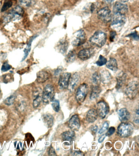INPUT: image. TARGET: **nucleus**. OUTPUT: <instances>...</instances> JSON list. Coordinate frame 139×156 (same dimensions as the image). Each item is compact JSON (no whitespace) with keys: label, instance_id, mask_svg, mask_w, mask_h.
<instances>
[{"label":"nucleus","instance_id":"1","mask_svg":"<svg viewBox=\"0 0 139 156\" xmlns=\"http://www.w3.org/2000/svg\"><path fill=\"white\" fill-rule=\"evenodd\" d=\"M24 13V9L21 7L19 6H16L11 10L4 17L3 23L7 24L12 20L20 19Z\"/></svg>","mask_w":139,"mask_h":156},{"label":"nucleus","instance_id":"2","mask_svg":"<svg viewBox=\"0 0 139 156\" xmlns=\"http://www.w3.org/2000/svg\"><path fill=\"white\" fill-rule=\"evenodd\" d=\"M107 36L104 32L101 30L96 32L90 38V41L92 44L98 47H101L105 44Z\"/></svg>","mask_w":139,"mask_h":156},{"label":"nucleus","instance_id":"3","mask_svg":"<svg viewBox=\"0 0 139 156\" xmlns=\"http://www.w3.org/2000/svg\"><path fill=\"white\" fill-rule=\"evenodd\" d=\"M134 130V126L129 122L122 123L118 126L117 133L121 137H126L132 134Z\"/></svg>","mask_w":139,"mask_h":156},{"label":"nucleus","instance_id":"4","mask_svg":"<svg viewBox=\"0 0 139 156\" xmlns=\"http://www.w3.org/2000/svg\"><path fill=\"white\" fill-rule=\"evenodd\" d=\"M112 22L111 27L113 29L117 30H120L125 24L126 21V17L125 15L113 13L112 17Z\"/></svg>","mask_w":139,"mask_h":156},{"label":"nucleus","instance_id":"5","mask_svg":"<svg viewBox=\"0 0 139 156\" xmlns=\"http://www.w3.org/2000/svg\"><path fill=\"white\" fill-rule=\"evenodd\" d=\"M55 95L54 89L50 84H47L42 91V100L44 103L47 104L53 101Z\"/></svg>","mask_w":139,"mask_h":156},{"label":"nucleus","instance_id":"6","mask_svg":"<svg viewBox=\"0 0 139 156\" xmlns=\"http://www.w3.org/2000/svg\"><path fill=\"white\" fill-rule=\"evenodd\" d=\"M88 91L89 87L87 84L83 83L79 86L75 94V98L78 103L81 104L84 102L87 96Z\"/></svg>","mask_w":139,"mask_h":156},{"label":"nucleus","instance_id":"7","mask_svg":"<svg viewBox=\"0 0 139 156\" xmlns=\"http://www.w3.org/2000/svg\"><path fill=\"white\" fill-rule=\"evenodd\" d=\"M138 83L135 81L132 82L127 85L125 89L126 96L130 99H134L136 97L138 91Z\"/></svg>","mask_w":139,"mask_h":156},{"label":"nucleus","instance_id":"8","mask_svg":"<svg viewBox=\"0 0 139 156\" xmlns=\"http://www.w3.org/2000/svg\"><path fill=\"white\" fill-rule=\"evenodd\" d=\"M86 40V34L82 29L78 30L74 35L72 44L74 46H79L83 44Z\"/></svg>","mask_w":139,"mask_h":156},{"label":"nucleus","instance_id":"9","mask_svg":"<svg viewBox=\"0 0 139 156\" xmlns=\"http://www.w3.org/2000/svg\"><path fill=\"white\" fill-rule=\"evenodd\" d=\"M99 19L104 23H108L111 20L112 18V12L108 7H103L97 12Z\"/></svg>","mask_w":139,"mask_h":156},{"label":"nucleus","instance_id":"10","mask_svg":"<svg viewBox=\"0 0 139 156\" xmlns=\"http://www.w3.org/2000/svg\"><path fill=\"white\" fill-rule=\"evenodd\" d=\"M97 112L98 115L102 119L105 118L109 112V107L107 102L104 101H101L97 102Z\"/></svg>","mask_w":139,"mask_h":156},{"label":"nucleus","instance_id":"11","mask_svg":"<svg viewBox=\"0 0 139 156\" xmlns=\"http://www.w3.org/2000/svg\"><path fill=\"white\" fill-rule=\"evenodd\" d=\"M71 74L69 73H63L60 76L58 80V85L61 89H66L68 88Z\"/></svg>","mask_w":139,"mask_h":156},{"label":"nucleus","instance_id":"12","mask_svg":"<svg viewBox=\"0 0 139 156\" xmlns=\"http://www.w3.org/2000/svg\"><path fill=\"white\" fill-rule=\"evenodd\" d=\"M128 12V7L126 5L119 2L115 3L113 7V13L125 15Z\"/></svg>","mask_w":139,"mask_h":156},{"label":"nucleus","instance_id":"13","mask_svg":"<svg viewBox=\"0 0 139 156\" xmlns=\"http://www.w3.org/2000/svg\"><path fill=\"white\" fill-rule=\"evenodd\" d=\"M69 126L74 131H78L79 130L80 127V121L78 115H74L69 119Z\"/></svg>","mask_w":139,"mask_h":156},{"label":"nucleus","instance_id":"14","mask_svg":"<svg viewBox=\"0 0 139 156\" xmlns=\"http://www.w3.org/2000/svg\"><path fill=\"white\" fill-rule=\"evenodd\" d=\"M80 76L78 73H75L71 77L68 88L69 91H73L75 90L80 80Z\"/></svg>","mask_w":139,"mask_h":156},{"label":"nucleus","instance_id":"15","mask_svg":"<svg viewBox=\"0 0 139 156\" xmlns=\"http://www.w3.org/2000/svg\"><path fill=\"white\" fill-rule=\"evenodd\" d=\"M94 52L93 48H85L79 51L78 56L79 58L82 60L88 59L92 56Z\"/></svg>","mask_w":139,"mask_h":156},{"label":"nucleus","instance_id":"16","mask_svg":"<svg viewBox=\"0 0 139 156\" xmlns=\"http://www.w3.org/2000/svg\"><path fill=\"white\" fill-rule=\"evenodd\" d=\"M42 92L41 89H38L35 91L34 93V100L33 106L35 108H37L41 104L42 100Z\"/></svg>","mask_w":139,"mask_h":156},{"label":"nucleus","instance_id":"17","mask_svg":"<svg viewBox=\"0 0 139 156\" xmlns=\"http://www.w3.org/2000/svg\"><path fill=\"white\" fill-rule=\"evenodd\" d=\"M118 115L119 120L123 122H126L130 119V113L126 108H123L119 109Z\"/></svg>","mask_w":139,"mask_h":156},{"label":"nucleus","instance_id":"18","mask_svg":"<svg viewBox=\"0 0 139 156\" xmlns=\"http://www.w3.org/2000/svg\"><path fill=\"white\" fill-rule=\"evenodd\" d=\"M98 117L97 111L94 108L90 109L86 113V119L89 123H93L96 121Z\"/></svg>","mask_w":139,"mask_h":156},{"label":"nucleus","instance_id":"19","mask_svg":"<svg viewBox=\"0 0 139 156\" xmlns=\"http://www.w3.org/2000/svg\"><path fill=\"white\" fill-rule=\"evenodd\" d=\"M62 137L63 141L69 143L74 140L75 137V133L74 130H68L64 132L62 134Z\"/></svg>","mask_w":139,"mask_h":156},{"label":"nucleus","instance_id":"20","mask_svg":"<svg viewBox=\"0 0 139 156\" xmlns=\"http://www.w3.org/2000/svg\"><path fill=\"white\" fill-rule=\"evenodd\" d=\"M36 80L39 83H43L47 81L49 78V74L47 72L44 71H39L36 75Z\"/></svg>","mask_w":139,"mask_h":156},{"label":"nucleus","instance_id":"21","mask_svg":"<svg viewBox=\"0 0 139 156\" xmlns=\"http://www.w3.org/2000/svg\"><path fill=\"white\" fill-rule=\"evenodd\" d=\"M101 76V80L104 84L108 83L110 82L112 79L111 74L108 70L104 69L101 71L100 73Z\"/></svg>","mask_w":139,"mask_h":156},{"label":"nucleus","instance_id":"22","mask_svg":"<svg viewBox=\"0 0 139 156\" xmlns=\"http://www.w3.org/2000/svg\"><path fill=\"white\" fill-rule=\"evenodd\" d=\"M37 37V35H34V36L31 37L30 39V40H29L28 42L27 43V45L26 47L25 48V49L24 50V57H23L22 59L21 62H23V61L25 60L27 58V57L29 53H30V51H31V44H32V41L36 37Z\"/></svg>","mask_w":139,"mask_h":156},{"label":"nucleus","instance_id":"23","mask_svg":"<svg viewBox=\"0 0 139 156\" xmlns=\"http://www.w3.org/2000/svg\"><path fill=\"white\" fill-rule=\"evenodd\" d=\"M106 66L108 69L113 71H116L118 69V65L116 60L115 58H111L106 63Z\"/></svg>","mask_w":139,"mask_h":156},{"label":"nucleus","instance_id":"24","mask_svg":"<svg viewBox=\"0 0 139 156\" xmlns=\"http://www.w3.org/2000/svg\"><path fill=\"white\" fill-rule=\"evenodd\" d=\"M101 91V89L99 86L94 85L92 88L90 99L91 100H94L97 98L99 96Z\"/></svg>","mask_w":139,"mask_h":156},{"label":"nucleus","instance_id":"25","mask_svg":"<svg viewBox=\"0 0 139 156\" xmlns=\"http://www.w3.org/2000/svg\"><path fill=\"white\" fill-rule=\"evenodd\" d=\"M42 119L45 124H46L48 128H51L53 126L54 118L53 116L50 114L44 115L42 117Z\"/></svg>","mask_w":139,"mask_h":156},{"label":"nucleus","instance_id":"26","mask_svg":"<svg viewBox=\"0 0 139 156\" xmlns=\"http://www.w3.org/2000/svg\"><path fill=\"white\" fill-rule=\"evenodd\" d=\"M68 47V43L66 40H62L59 42L58 46L59 52L62 54H64L67 52Z\"/></svg>","mask_w":139,"mask_h":156},{"label":"nucleus","instance_id":"27","mask_svg":"<svg viewBox=\"0 0 139 156\" xmlns=\"http://www.w3.org/2000/svg\"><path fill=\"white\" fill-rule=\"evenodd\" d=\"M35 0H19V5L25 7H31L35 4Z\"/></svg>","mask_w":139,"mask_h":156},{"label":"nucleus","instance_id":"28","mask_svg":"<svg viewBox=\"0 0 139 156\" xmlns=\"http://www.w3.org/2000/svg\"><path fill=\"white\" fill-rule=\"evenodd\" d=\"M76 57V52L74 50L69 51L65 57V60L68 63H72L75 60Z\"/></svg>","mask_w":139,"mask_h":156},{"label":"nucleus","instance_id":"29","mask_svg":"<svg viewBox=\"0 0 139 156\" xmlns=\"http://www.w3.org/2000/svg\"><path fill=\"white\" fill-rule=\"evenodd\" d=\"M92 82L93 83L94 85H97V86H99L100 84H101V76L99 73L97 72H96L93 74L92 78Z\"/></svg>","mask_w":139,"mask_h":156},{"label":"nucleus","instance_id":"30","mask_svg":"<svg viewBox=\"0 0 139 156\" xmlns=\"http://www.w3.org/2000/svg\"><path fill=\"white\" fill-rule=\"evenodd\" d=\"M126 79L125 74H122L117 78V89H119L121 88L124 84Z\"/></svg>","mask_w":139,"mask_h":156},{"label":"nucleus","instance_id":"31","mask_svg":"<svg viewBox=\"0 0 139 156\" xmlns=\"http://www.w3.org/2000/svg\"><path fill=\"white\" fill-rule=\"evenodd\" d=\"M16 98V96L14 95H12L9 97L6 98L4 101V103L5 105L8 106L11 105H13L14 101H15V99Z\"/></svg>","mask_w":139,"mask_h":156},{"label":"nucleus","instance_id":"32","mask_svg":"<svg viewBox=\"0 0 139 156\" xmlns=\"http://www.w3.org/2000/svg\"><path fill=\"white\" fill-rule=\"evenodd\" d=\"M13 2L12 0H7L3 4V7L2 9V12H4L5 11H6L7 10L9 9V8L13 6Z\"/></svg>","mask_w":139,"mask_h":156},{"label":"nucleus","instance_id":"33","mask_svg":"<svg viewBox=\"0 0 139 156\" xmlns=\"http://www.w3.org/2000/svg\"><path fill=\"white\" fill-rule=\"evenodd\" d=\"M107 62V58L105 57L102 56V55H100L98 60L96 62V64L99 66H102L105 65Z\"/></svg>","mask_w":139,"mask_h":156},{"label":"nucleus","instance_id":"34","mask_svg":"<svg viewBox=\"0 0 139 156\" xmlns=\"http://www.w3.org/2000/svg\"><path fill=\"white\" fill-rule=\"evenodd\" d=\"M52 106L53 110L58 112L60 109V105L59 101L57 100H53Z\"/></svg>","mask_w":139,"mask_h":156},{"label":"nucleus","instance_id":"35","mask_svg":"<svg viewBox=\"0 0 139 156\" xmlns=\"http://www.w3.org/2000/svg\"><path fill=\"white\" fill-rule=\"evenodd\" d=\"M2 78H3V82L5 83H8L13 80V77L11 74H8L3 75Z\"/></svg>","mask_w":139,"mask_h":156},{"label":"nucleus","instance_id":"36","mask_svg":"<svg viewBox=\"0 0 139 156\" xmlns=\"http://www.w3.org/2000/svg\"><path fill=\"white\" fill-rule=\"evenodd\" d=\"M12 68V66L9 65L8 62H6L3 63L2 65L1 70L2 72H5L11 69Z\"/></svg>","mask_w":139,"mask_h":156},{"label":"nucleus","instance_id":"37","mask_svg":"<svg viewBox=\"0 0 139 156\" xmlns=\"http://www.w3.org/2000/svg\"><path fill=\"white\" fill-rule=\"evenodd\" d=\"M108 126H109V123H108V122L107 121L105 122H104V123L103 125H102V128L100 129L99 131V134H101L104 133L106 130H107V129H108Z\"/></svg>","mask_w":139,"mask_h":156},{"label":"nucleus","instance_id":"38","mask_svg":"<svg viewBox=\"0 0 139 156\" xmlns=\"http://www.w3.org/2000/svg\"><path fill=\"white\" fill-rule=\"evenodd\" d=\"M115 131V128L113 126L111 127L105 134L106 136H111V135H112L114 133Z\"/></svg>","mask_w":139,"mask_h":156},{"label":"nucleus","instance_id":"39","mask_svg":"<svg viewBox=\"0 0 139 156\" xmlns=\"http://www.w3.org/2000/svg\"><path fill=\"white\" fill-rule=\"evenodd\" d=\"M139 108H137L135 111L134 116V122L137 124H139Z\"/></svg>","mask_w":139,"mask_h":156},{"label":"nucleus","instance_id":"40","mask_svg":"<svg viewBox=\"0 0 139 156\" xmlns=\"http://www.w3.org/2000/svg\"><path fill=\"white\" fill-rule=\"evenodd\" d=\"M48 154L50 156L57 155L54 149L52 146H51V147H49V150Z\"/></svg>","mask_w":139,"mask_h":156},{"label":"nucleus","instance_id":"41","mask_svg":"<svg viewBox=\"0 0 139 156\" xmlns=\"http://www.w3.org/2000/svg\"><path fill=\"white\" fill-rule=\"evenodd\" d=\"M90 129L92 133L96 134L97 133V129H98V127L97 125L91 126L90 127Z\"/></svg>","mask_w":139,"mask_h":156},{"label":"nucleus","instance_id":"42","mask_svg":"<svg viewBox=\"0 0 139 156\" xmlns=\"http://www.w3.org/2000/svg\"><path fill=\"white\" fill-rule=\"evenodd\" d=\"M129 37L132 38L135 40H138L139 39L138 35L136 32L132 33L129 34Z\"/></svg>","mask_w":139,"mask_h":156},{"label":"nucleus","instance_id":"43","mask_svg":"<svg viewBox=\"0 0 139 156\" xmlns=\"http://www.w3.org/2000/svg\"><path fill=\"white\" fill-rule=\"evenodd\" d=\"M25 103L24 101H22L21 102H19V104L18 105V108L20 109H24L25 107Z\"/></svg>","mask_w":139,"mask_h":156},{"label":"nucleus","instance_id":"44","mask_svg":"<svg viewBox=\"0 0 139 156\" xmlns=\"http://www.w3.org/2000/svg\"><path fill=\"white\" fill-rule=\"evenodd\" d=\"M116 34L115 32L112 31L110 33V39L111 41H113L114 40Z\"/></svg>","mask_w":139,"mask_h":156},{"label":"nucleus","instance_id":"45","mask_svg":"<svg viewBox=\"0 0 139 156\" xmlns=\"http://www.w3.org/2000/svg\"><path fill=\"white\" fill-rule=\"evenodd\" d=\"M73 155L75 156H83V153L81 151H74Z\"/></svg>","mask_w":139,"mask_h":156},{"label":"nucleus","instance_id":"46","mask_svg":"<svg viewBox=\"0 0 139 156\" xmlns=\"http://www.w3.org/2000/svg\"><path fill=\"white\" fill-rule=\"evenodd\" d=\"M106 136L105 134H104V135H102V136L99 138L98 140V142L100 143H101L103 142Z\"/></svg>","mask_w":139,"mask_h":156},{"label":"nucleus","instance_id":"47","mask_svg":"<svg viewBox=\"0 0 139 156\" xmlns=\"http://www.w3.org/2000/svg\"><path fill=\"white\" fill-rule=\"evenodd\" d=\"M62 70V68H57V70L55 72V75L56 76L58 75L61 72Z\"/></svg>","mask_w":139,"mask_h":156},{"label":"nucleus","instance_id":"48","mask_svg":"<svg viewBox=\"0 0 139 156\" xmlns=\"http://www.w3.org/2000/svg\"><path fill=\"white\" fill-rule=\"evenodd\" d=\"M104 2L107 3H110L112 2L113 0H103Z\"/></svg>","mask_w":139,"mask_h":156},{"label":"nucleus","instance_id":"49","mask_svg":"<svg viewBox=\"0 0 139 156\" xmlns=\"http://www.w3.org/2000/svg\"><path fill=\"white\" fill-rule=\"evenodd\" d=\"M119 2H122V3H125V2H127L129 0H118Z\"/></svg>","mask_w":139,"mask_h":156},{"label":"nucleus","instance_id":"50","mask_svg":"<svg viewBox=\"0 0 139 156\" xmlns=\"http://www.w3.org/2000/svg\"><path fill=\"white\" fill-rule=\"evenodd\" d=\"M1 92H2V91H1V87H0V96H1Z\"/></svg>","mask_w":139,"mask_h":156}]
</instances>
